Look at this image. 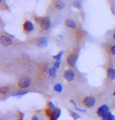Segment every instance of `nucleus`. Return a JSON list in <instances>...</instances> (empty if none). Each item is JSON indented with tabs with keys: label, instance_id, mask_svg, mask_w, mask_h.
Masks as SVG:
<instances>
[{
	"label": "nucleus",
	"instance_id": "nucleus-27",
	"mask_svg": "<svg viewBox=\"0 0 115 120\" xmlns=\"http://www.w3.org/2000/svg\"><path fill=\"white\" fill-rule=\"evenodd\" d=\"M31 120H39V119H38V117L37 116V115H33Z\"/></svg>",
	"mask_w": 115,
	"mask_h": 120
},
{
	"label": "nucleus",
	"instance_id": "nucleus-17",
	"mask_svg": "<svg viewBox=\"0 0 115 120\" xmlns=\"http://www.w3.org/2000/svg\"><path fill=\"white\" fill-rule=\"evenodd\" d=\"M28 90H24V91H21V92H17V93H15V94H11V97H23L24 96V95H26V94H28Z\"/></svg>",
	"mask_w": 115,
	"mask_h": 120
},
{
	"label": "nucleus",
	"instance_id": "nucleus-15",
	"mask_svg": "<svg viewBox=\"0 0 115 120\" xmlns=\"http://www.w3.org/2000/svg\"><path fill=\"white\" fill-rule=\"evenodd\" d=\"M68 112H69V114L71 115V116L73 118L74 120H78L80 119V115L77 112H74L73 110H71V109H68Z\"/></svg>",
	"mask_w": 115,
	"mask_h": 120
},
{
	"label": "nucleus",
	"instance_id": "nucleus-16",
	"mask_svg": "<svg viewBox=\"0 0 115 120\" xmlns=\"http://www.w3.org/2000/svg\"><path fill=\"white\" fill-rule=\"evenodd\" d=\"M55 6L56 9L60 10H62L65 7V4L63 3L61 0H56V3H55Z\"/></svg>",
	"mask_w": 115,
	"mask_h": 120
},
{
	"label": "nucleus",
	"instance_id": "nucleus-21",
	"mask_svg": "<svg viewBox=\"0 0 115 120\" xmlns=\"http://www.w3.org/2000/svg\"><path fill=\"white\" fill-rule=\"evenodd\" d=\"M104 118H106L107 120H115V115H114L111 113V112H110L107 115V116H105Z\"/></svg>",
	"mask_w": 115,
	"mask_h": 120
},
{
	"label": "nucleus",
	"instance_id": "nucleus-9",
	"mask_svg": "<svg viewBox=\"0 0 115 120\" xmlns=\"http://www.w3.org/2000/svg\"><path fill=\"white\" fill-rule=\"evenodd\" d=\"M23 28L26 32H31L34 30V24L30 21H26L23 24Z\"/></svg>",
	"mask_w": 115,
	"mask_h": 120
},
{
	"label": "nucleus",
	"instance_id": "nucleus-12",
	"mask_svg": "<svg viewBox=\"0 0 115 120\" xmlns=\"http://www.w3.org/2000/svg\"><path fill=\"white\" fill-rule=\"evenodd\" d=\"M65 25H66L67 28H69L71 29H75L77 28L76 23L71 19H67L66 21H65Z\"/></svg>",
	"mask_w": 115,
	"mask_h": 120
},
{
	"label": "nucleus",
	"instance_id": "nucleus-10",
	"mask_svg": "<svg viewBox=\"0 0 115 120\" xmlns=\"http://www.w3.org/2000/svg\"><path fill=\"white\" fill-rule=\"evenodd\" d=\"M107 76L110 81L115 80V68L113 67L108 68L107 70Z\"/></svg>",
	"mask_w": 115,
	"mask_h": 120
},
{
	"label": "nucleus",
	"instance_id": "nucleus-30",
	"mask_svg": "<svg viewBox=\"0 0 115 120\" xmlns=\"http://www.w3.org/2000/svg\"><path fill=\"white\" fill-rule=\"evenodd\" d=\"M113 95H114V96L115 97V90H114V94H113Z\"/></svg>",
	"mask_w": 115,
	"mask_h": 120
},
{
	"label": "nucleus",
	"instance_id": "nucleus-13",
	"mask_svg": "<svg viewBox=\"0 0 115 120\" xmlns=\"http://www.w3.org/2000/svg\"><path fill=\"white\" fill-rule=\"evenodd\" d=\"M56 71H57V70L53 66V67H50L47 70V73H48L49 77H51L52 79H55L56 77Z\"/></svg>",
	"mask_w": 115,
	"mask_h": 120
},
{
	"label": "nucleus",
	"instance_id": "nucleus-28",
	"mask_svg": "<svg viewBox=\"0 0 115 120\" xmlns=\"http://www.w3.org/2000/svg\"><path fill=\"white\" fill-rule=\"evenodd\" d=\"M101 120H107V119H106V118H102V119H101Z\"/></svg>",
	"mask_w": 115,
	"mask_h": 120
},
{
	"label": "nucleus",
	"instance_id": "nucleus-29",
	"mask_svg": "<svg viewBox=\"0 0 115 120\" xmlns=\"http://www.w3.org/2000/svg\"><path fill=\"white\" fill-rule=\"evenodd\" d=\"M113 38H114V39H115V33L113 35Z\"/></svg>",
	"mask_w": 115,
	"mask_h": 120
},
{
	"label": "nucleus",
	"instance_id": "nucleus-20",
	"mask_svg": "<svg viewBox=\"0 0 115 120\" xmlns=\"http://www.w3.org/2000/svg\"><path fill=\"white\" fill-rule=\"evenodd\" d=\"M47 105H48V109L51 110V111H55L56 108H57L55 105H54V104L52 102V101H49V102L47 104Z\"/></svg>",
	"mask_w": 115,
	"mask_h": 120
},
{
	"label": "nucleus",
	"instance_id": "nucleus-18",
	"mask_svg": "<svg viewBox=\"0 0 115 120\" xmlns=\"http://www.w3.org/2000/svg\"><path fill=\"white\" fill-rule=\"evenodd\" d=\"M53 90L57 93H61L63 91V86L60 83H56L53 86Z\"/></svg>",
	"mask_w": 115,
	"mask_h": 120
},
{
	"label": "nucleus",
	"instance_id": "nucleus-7",
	"mask_svg": "<svg viewBox=\"0 0 115 120\" xmlns=\"http://www.w3.org/2000/svg\"><path fill=\"white\" fill-rule=\"evenodd\" d=\"M37 46L39 48H45L48 45V39L45 36H41L37 39Z\"/></svg>",
	"mask_w": 115,
	"mask_h": 120
},
{
	"label": "nucleus",
	"instance_id": "nucleus-25",
	"mask_svg": "<svg viewBox=\"0 0 115 120\" xmlns=\"http://www.w3.org/2000/svg\"><path fill=\"white\" fill-rule=\"evenodd\" d=\"M110 53H111L113 55H115V45L110 47Z\"/></svg>",
	"mask_w": 115,
	"mask_h": 120
},
{
	"label": "nucleus",
	"instance_id": "nucleus-19",
	"mask_svg": "<svg viewBox=\"0 0 115 120\" xmlns=\"http://www.w3.org/2000/svg\"><path fill=\"white\" fill-rule=\"evenodd\" d=\"M63 53H64V52L63 51H60L59 53H57L56 55L55 56H53V59H55L56 60V61L57 60V61H60L61 60V57H62V56H63Z\"/></svg>",
	"mask_w": 115,
	"mask_h": 120
},
{
	"label": "nucleus",
	"instance_id": "nucleus-5",
	"mask_svg": "<svg viewBox=\"0 0 115 120\" xmlns=\"http://www.w3.org/2000/svg\"><path fill=\"white\" fill-rule=\"evenodd\" d=\"M110 112V107L107 105H101L100 108H98L96 111V114L100 118H104L107 116V115Z\"/></svg>",
	"mask_w": 115,
	"mask_h": 120
},
{
	"label": "nucleus",
	"instance_id": "nucleus-8",
	"mask_svg": "<svg viewBox=\"0 0 115 120\" xmlns=\"http://www.w3.org/2000/svg\"><path fill=\"white\" fill-rule=\"evenodd\" d=\"M0 41H1V44L3 45L4 46H10V45H12L13 43L12 39H11L10 37L6 36V35H1Z\"/></svg>",
	"mask_w": 115,
	"mask_h": 120
},
{
	"label": "nucleus",
	"instance_id": "nucleus-4",
	"mask_svg": "<svg viewBox=\"0 0 115 120\" xmlns=\"http://www.w3.org/2000/svg\"><path fill=\"white\" fill-rule=\"evenodd\" d=\"M96 103V99L92 96H87L85 97L82 100V104L85 108H91L94 107Z\"/></svg>",
	"mask_w": 115,
	"mask_h": 120
},
{
	"label": "nucleus",
	"instance_id": "nucleus-24",
	"mask_svg": "<svg viewBox=\"0 0 115 120\" xmlns=\"http://www.w3.org/2000/svg\"><path fill=\"white\" fill-rule=\"evenodd\" d=\"M74 108H75V110L77 111V112H84V113H86V110L85 109H83V108H81L79 107H74Z\"/></svg>",
	"mask_w": 115,
	"mask_h": 120
},
{
	"label": "nucleus",
	"instance_id": "nucleus-3",
	"mask_svg": "<svg viewBox=\"0 0 115 120\" xmlns=\"http://www.w3.org/2000/svg\"><path fill=\"white\" fill-rule=\"evenodd\" d=\"M39 25L42 30L47 31L51 28L52 21L49 17H44L39 20Z\"/></svg>",
	"mask_w": 115,
	"mask_h": 120
},
{
	"label": "nucleus",
	"instance_id": "nucleus-26",
	"mask_svg": "<svg viewBox=\"0 0 115 120\" xmlns=\"http://www.w3.org/2000/svg\"><path fill=\"white\" fill-rule=\"evenodd\" d=\"M70 102H71V104H73L74 107H77V106H78V105H76L75 101H74V100H71V101H70Z\"/></svg>",
	"mask_w": 115,
	"mask_h": 120
},
{
	"label": "nucleus",
	"instance_id": "nucleus-2",
	"mask_svg": "<svg viewBox=\"0 0 115 120\" xmlns=\"http://www.w3.org/2000/svg\"><path fill=\"white\" fill-rule=\"evenodd\" d=\"M63 77L64 78L65 80L68 82H72L75 79L76 77V73L72 68H68L65 70L63 74Z\"/></svg>",
	"mask_w": 115,
	"mask_h": 120
},
{
	"label": "nucleus",
	"instance_id": "nucleus-1",
	"mask_svg": "<svg viewBox=\"0 0 115 120\" xmlns=\"http://www.w3.org/2000/svg\"><path fill=\"white\" fill-rule=\"evenodd\" d=\"M31 85V79L28 76H22L17 81V86L23 90L28 89Z\"/></svg>",
	"mask_w": 115,
	"mask_h": 120
},
{
	"label": "nucleus",
	"instance_id": "nucleus-14",
	"mask_svg": "<svg viewBox=\"0 0 115 120\" xmlns=\"http://www.w3.org/2000/svg\"><path fill=\"white\" fill-rule=\"evenodd\" d=\"M10 91V86H3L1 87L0 89V94L3 96H5V95H7Z\"/></svg>",
	"mask_w": 115,
	"mask_h": 120
},
{
	"label": "nucleus",
	"instance_id": "nucleus-23",
	"mask_svg": "<svg viewBox=\"0 0 115 120\" xmlns=\"http://www.w3.org/2000/svg\"><path fill=\"white\" fill-rule=\"evenodd\" d=\"M74 5L77 8H81V6H82V3H81L80 1H75L74 3Z\"/></svg>",
	"mask_w": 115,
	"mask_h": 120
},
{
	"label": "nucleus",
	"instance_id": "nucleus-22",
	"mask_svg": "<svg viewBox=\"0 0 115 120\" xmlns=\"http://www.w3.org/2000/svg\"><path fill=\"white\" fill-rule=\"evenodd\" d=\"M53 67L55 68L56 70H58L60 68V61H55V63H54V64H53Z\"/></svg>",
	"mask_w": 115,
	"mask_h": 120
},
{
	"label": "nucleus",
	"instance_id": "nucleus-11",
	"mask_svg": "<svg viewBox=\"0 0 115 120\" xmlns=\"http://www.w3.org/2000/svg\"><path fill=\"white\" fill-rule=\"evenodd\" d=\"M60 115H61V110L60 108H56L55 111H53V113L49 115L51 120H58V119L60 118Z\"/></svg>",
	"mask_w": 115,
	"mask_h": 120
},
{
	"label": "nucleus",
	"instance_id": "nucleus-6",
	"mask_svg": "<svg viewBox=\"0 0 115 120\" xmlns=\"http://www.w3.org/2000/svg\"><path fill=\"white\" fill-rule=\"evenodd\" d=\"M76 62H77V56L74 54L71 53L69 54L67 56V63L71 68H74L76 66Z\"/></svg>",
	"mask_w": 115,
	"mask_h": 120
}]
</instances>
